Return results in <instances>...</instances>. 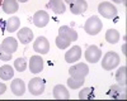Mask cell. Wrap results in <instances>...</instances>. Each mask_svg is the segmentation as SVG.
Masks as SVG:
<instances>
[{"mask_svg":"<svg viewBox=\"0 0 127 101\" xmlns=\"http://www.w3.org/2000/svg\"><path fill=\"white\" fill-rule=\"evenodd\" d=\"M33 49L39 54H47L50 50V43L46 37H38L34 43H33Z\"/></svg>","mask_w":127,"mask_h":101,"instance_id":"obj_6","label":"cell"},{"mask_svg":"<svg viewBox=\"0 0 127 101\" xmlns=\"http://www.w3.org/2000/svg\"><path fill=\"white\" fill-rule=\"evenodd\" d=\"M87 9H88V3L85 0H74L72 3H70V10L75 15L85 13Z\"/></svg>","mask_w":127,"mask_h":101,"instance_id":"obj_10","label":"cell"},{"mask_svg":"<svg viewBox=\"0 0 127 101\" xmlns=\"http://www.w3.org/2000/svg\"><path fill=\"white\" fill-rule=\"evenodd\" d=\"M70 40L69 39H66V38H64V37H61V35H59L57 38H56V46L60 48V49H66L69 46H70Z\"/></svg>","mask_w":127,"mask_h":101,"instance_id":"obj_27","label":"cell"},{"mask_svg":"<svg viewBox=\"0 0 127 101\" xmlns=\"http://www.w3.org/2000/svg\"><path fill=\"white\" fill-rule=\"evenodd\" d=\"M1 4H3V0H0V6H1Z\"/></svg>","mask_w":127,"mask_h":101,"instance_id":"obj_34","label":"cell"},{"mask_svg":"<svg viewBox=\"0 0 127 101\" xmlns=\"http://www.w3.org/2000/svg\"><path fill=\"white\" fill-rule=\"evenodd\" d=\"M18 39L20 40L22 44H28L33 40V32L29 29V28H22L18 32Z\"/></svg>","mask_w":127,"mask_h":101,"instance_id":"obj_14","label":"cell"},{"mask_svg":"<svg viewBox=\"0 0 127 101\" xmlns=\"http://www.w3.org/2000/svg\"><path fill=\"white\" fill-rule=\"evenodd\" d=\"M10 88H12V92L15 96H22L26 91V85L20 78H15L12 81V85H10Z\"/></svg>","mask_w":127,"mask_h":101,"instance_id":"obj_15","label":"cell"},{"mask_svg":"<svg viewBox=\"0 0 127 101\" xmlns=\"http://www.w3.org/2000/svg\"><path fill=\"white\" fill-rule=\"evenodd\" d=\"M102 27H103V23L102 20L98 18V17H90L87 22H85V25H84V29L85 32L89 34V35H97L100 30H102Z\"/></svg>","mask_w":127,"mask_h":101,"instance_id":"obj_1","label":"cell"},{"mask_svg":"<svg viewBox=\"0 0 127 101\" xmlns=\"http://www.w3.org/2000/svg\"><path fill=\"white\" fill-rule=\"evenodd\" d=\"M98 12L102 17L107 18V19H113L117 17V8L112 5L109 1H103L98 5Z\"/></svg>","mask_w":127,"mask_h":101,"instance_id":"obj_3","label":"cell"},{"mask_svg":"<svg viewBox=\"0 0 127 101\" xmlns=\"http://www.w3.org/2000/svg\"><path fill=\"white\" fill-rule=\"evenodd\" d=\"M29 69L32 73H39L43 69V59L41 56H32L29 61Z\"/></svg>","mask_w":127,"mask_h":101,"instance_id":"obj_12","label":"cell"},{"mask_svg":"<svg viewBox=\"0 0 127 101\" xmlns=\"http://www.w3.org/2000/svg\"><path fill=\"white\" fill-rule=\"evenodd\" d=\"M12 56H13V54L8 53L6 50H5L1 46H0V61H5V62H6V61H10Z\"/></svg>","mask_w":127,"mask_h":101,"instance_id":"obj_28","label":"cell"},{"mask_svg":"<svg viewBox=\"0 0 127 101\" xmlns=\"http://www.w3.org/2000/svg\"><path fill=\"white\" fill-rule=\"evenodd\" d=\"M54 97L57 100H67L70 99V94L64 85H56L54 87Z\"/></svg>","mask_w":127,"mask_h":101,"instance_id":"obj_18","label":"cell"},{"mask_svg":"<svg viewBox=\"0 0 127 101\" xmlns=\"http://www.w3.org/2000/svg\"><path fill=\"white\" fill-rule=\"evenodd\" d=\"M93 97H94L93 88H90V87L83 88L80 92H79V99L80 100H88V99H93Z\"/></svg>","mask_w":127,"mask_h":101,"instance_id":"obj_26","label":"cell"},{"mask_svg":"<svg viewBox=\"0 0 127 101\" xmlns=\"http://www.w3.org/2000/svg\"><path fill=\"white\" fill-rule=\"evenodd\" d=\"M28 90H29V92L32 95H41V94H43V91H45V81L39 78V77H34V78H32L29 81V84H28Z\"/></svg>","mask_w":127,"mask_h":101,"instance_id":"obj_4","label":"cell"},{"mask_svg":"<svg viewBox=\"0 0 127 101\" xmlns=\"http://www.w3.org/2000/svg\"><path fill=\"white\" fill-rule=\"evenodd\" d=\"M69 73L71 77H76V78H85V76L89 73V67L85 63H78L70 67Z\"/></svg>","mask_w":127,"mask_h":101,"instance_id":"obj_5","label":"cell"},{"mask_svg":"<svg viewBox=\"0 0 127 101\" xmlns=\"http://www.w3.org/2000/svg\"><path fill=\"white\" fill-rule=\"evenodd\" d=\"M14 67L15 69L18 71V72H23V71H26L27 68V59L23 58V57H19L14 61Z\"/></svg>","mask_w":127,"mask_h":101,"instance_id":"obj_25","label":"cell"},{"mask_svg":"<svg viewBox=\"0 0 127 101\" xmlns=\"http://www.w3.org/2000/svg\"><path fill=\"white\" fill-rule=\"evenodd\" d=\"M19 25H20L19 18L12 17L10 19L6 20V23H5V30H6V32H10V33H12V32H15V30H18Z\"/></svg>","mask_w":127,"mask_h":101,"instance_id":"obj_21","label":"cell"},{"mask_svg":"<svg viewBox=\"0 0 127 101\" xmlns=\"http://www.w3.org/2000/svg\"><path fill=\"white\" fill-rule=\"evenodd\" d=\"M81 57V48L78 46H74L71 47V49H69L67 52L65 53V61L67 63H74L79 61Z\"/></svg>","mask_w":127,"mask_h":101,"instance_id":"obj_11","label":"cell"},{"mask_svg":"<svg viewBox=\"0 0 127 101\" xmlns=\"http://www.w3.org/2000/svg\"><path fill=\"white\" fill-rule=\"evenodd\" d=\"M48 6L51 8V10L55 14H64L66 10V6H65L62 0H50Z\"/></svg>","mask_w":127,"mask_h":101,"instance_id":"obj_19","label":"cell"},{"mask_svg":"<svg viewBox=\"0 0 127 101\" xmlns=\"http://www.w3.org/2000/svg\"><path fill=\"white\" fill-rule=\"evenodd\" d=\"M102 57V50L97 46H90L85 50V59L89 63H97Z\"/></svg>","mask_w":127,"mask_h":101,"instance_id":"obj_7","label":"cell"},{"mask_svg":"<svg viewBox=\"0 0 127 101\" xmlns=\"http://www.w3.org/2000/svg\"><path fill=\"white\" fill-rule=\"evenodd\" d=\"M18 1H20V3H26V1H28V0H18Z\"/></svg>","mask_w":127,"mask_h":101,"instance_id":"obj_33","label":"cell"},{"mask_svg":"<svg viewBox=\"0 0 127 101\" xmlns=\"http://www.w3.org/2000/svg\"><path fill=\"white\" fill-rule=\"evenodd\" d=\"M126 48H127V46H126V44H123V47H122V52H123V54H125V56H126V53H127V52H126Z\"/></svg>","mask_w":127,"mask_h":101,"instance_id":"obj_31","label":"cell"},{"mask_svg":"<svg viewBox=\"0 0 127 101\" xmlns=\"http://www.w3.org/2000/svg\"><path fill=\"white\" fill-rule=\"evenodd\" d=\"M112 1H114V3H117V4H123V5H126V0H112Z\"/></svg>","mask_w":127,"mask_h":101,"instance_id":"obj_30","label":"cell"},{"mask_svg":"<svg viewBox=\"0 0 127 101\" xmlns=\"http://www.w3.org/2000/svg\"><path fill=\"white\" fill-rule=\"evenodd\" d=\"M59 35L69 39L70 42H74V40L78 39L76 30H74L71 27H67V25H61V27H60V29H59Z\"/></svg>","mask_w":127,"mask_h":101,"instance_id":"obj_13","label":"cell"},{"mask_svg":"<svg viewBox=\"0 0 127 101\" xmlns=\"http://www.w3.org/2000/svg\"><path fill=\"white\" fill-rule=\"evenodd\" d=\"M13 76H14V71H13V68L10 67L9 65H4V66L0 67V78H1V80L8 81V80L12 78Z\"/></svg>","mask_w":127,"mask_h":101,"instance_id":"obj_22","label":"cell"},{"mask_svg":"<svg viewBox=\"0 0 127 101\" xmlns=\"http://www.w3.org/2000/svg\"><path fill=\"white\" fill-rule=\"evenodd\" d=\"M1 8L4 10V13L6 14H14L15 12H18L19 5L17 0H3Z\"/></svg>","mask_w":127,"mask_h":101,"instance_id":"obj_17","label":"cell"},{"mask_svg":"<svg viewBox=\"0 0 127 101\" xmlns=\"http://www.w3.org/2000/svg\"><path fill=\"white\" fill-rule=\"evenodd\" d=\"M120 63V56L116 52H107L102 58V68L105 71H112Z\"/></svg>","mask_w":127,"mask_h":101,"instance_id":"obj_2","label":"cell"},{"mask_svg":"<svg viewBox=\"0 0 127 101\" xmlns=\"http://www.w3.org/2000/svg\"><path fill=\"white\" fill-rule=\"evenodd\" d=\"M0 46H1L8 53L13 54L15 50H17V48H18V42H17V39H15V38L9 37V38H5V39L3 40V43L0 44Z\"/></svg>","mask_w":127,"mask_h":101,"instance_id":"obj_16","label":"cell"},{"mask_svg":"<svg viewBox=\"0 0 127 101\" xmlns=\"http://www.w3.org/2000/svg\"><path fill=\"white\" fill-rule=\"evenodd\" d=\"M48 22H50V15L46 12H43V10H38V12L34 13V15H33V23H34L36 27L43 28V27H46L48 24Z\"/></svg>","mask_w":127,"mask_h":101,"instance_id":"obj_8","label":"cell"},{"mask_svg":"<svg viewBox=\"0 0 127 101\" xmlns=\"http://www.w3.org/2000/svg\"><path fill=\"white\" fill-rule=\"evenodd\" d=\"M126 86H121V85H112L111 88H109V92L108 95L112 97V99H116V100H125L126 99Z\"/></svg>","mask_w":127,"mask_h":101,"instance_id":"obj_9","label":"cell"},{"mask_svg":"<svg viewBox=\"0 0 127 101\" xmlns=\"http://www.w3.org/2000/svg\"><path fill=\"white\" fill-rule=\"evenodd\" d=\"M84 82H85L84 78H76V77H71L70 76V78L67 80V86L70 88H72V90H78V88H80L84 85Z\"/></svg>","mask_w":127,"mask_h":101,"instance_id":"obj_24","label":"cell"},{"mask_svg":"<svg viewBox=\"0 0 127 101\" xmlns=\"http://www.w3.org/2000/svg\"><path fill=\"white\" fill-rule=\"evenodd\" d=\"M5 91H6V86H5V84L0 82V95H3Z\"/></svg>","mask_w":127,"mask_h":101,"instance_id":"obj_29","label":"cell"},{"mask_svg":"<svg viewBox=\"0 0 127 101\" xmlns=\"http://www.w3.org/2000/svg\"><path fill=\"white\" fill-rule=\"evenodd\" d=\"M65 1H66V3H69V4H70V3H72V1H74V0H65Z\"/></svg>","mask_w":127,"mask_h":101,"instance_id":"obj_32","label":"cell"},{"mask_svg":"<svg viewBox=\"0 0 127 101\" xmlns=\"http://www.w3.org/2000/svg\"><path fill=\"white\" fill-rule=\"evenodd\" d=\"M116 81L118 82V85L126 86V84H127V67L126 66H122L116 72Z\"/></svg>","mask_w":127,"mask_h":101,"instance_id":"obj_20","label":"cell"},{"mask_svg":"<svg viewBox=\"0 0 127 101\" xmlns=\"http://www.w3.org/2000/svg\"><path fill=\"white\" fill-rule=\"evenodd\" d=\"M105 40H107L108 43H111V44H116L120 40V33H118V30H116V29L107 30V33H105Z\"/></svg>","mask_w":127,"mask_h":101,"instance_id":"obj_23","label":"cell"}]
</instances>
